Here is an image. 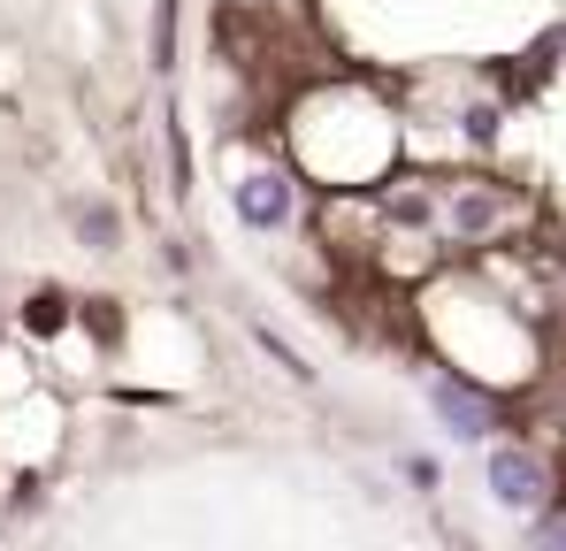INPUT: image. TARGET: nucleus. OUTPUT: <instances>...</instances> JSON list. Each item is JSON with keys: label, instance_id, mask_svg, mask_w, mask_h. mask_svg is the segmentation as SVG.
Returning a JSON list of instances; mask_svg holds the SVG:
<instances>
[{"label": "nucleus", "instance_id": "f03ea898", "mask_svg": "<svg viewBox=\"0 0 566 551\" xmlns=\"http://www.w3.org/2000/svg\"><path fill=\"white\" fill-rule=\"evenodd\" d=\"M490 490H497V506L536 513V506H544V459H528V453H490Z\"/></svg>", "mask_w": 566, "mask_h": 551}, {"label": "nucleus", "instance_id": "7ed1b4c3", "mask_svg": "<svg viewBox=\"0 0 566 551\" xmlns=\"http://www.w3.org/2000/svg\"><path fill=\"white\" fill-rule=\"evenodd\" d=\"M497 222H505V199H497V191H460V199H452V230H460V238H490Z\"/></svg>", "mask_w": 566, "mask_h": 551}, {"label": "nucleus", "instance_id": "20e7f679", "mask_svg": "<svg viewBox=\"0 0 566 551\" xmlns=\"http://www.w3.org/2000/svg\"><path fill=\"white\" fill-rule=\"evenodd\" d=\"M437 414H444L460 437H482V429H490V406H474V391H460V383H437Z\"/></svg>", "mask_w": 566, "mask_h": 551}, {"label": "nucleus", "instance_id": "39448f33", "mask_svg": "<svg viewBox=\"0 0 566 551\" xmlns=\"http://www.w3.org/2000/svg\"><path fill=\"white\" fill-rule=\"evenodd\" d=\"M390 215H398V222H429V199H413V191H406V199H390Z\"/></svg>", "mask_w": 566, "mask_h": 551}, {"label": "nucleus", "instance_id": "f257e3e1", "mask_svg": "<svg viewBox=\"0 0 566 551\" xmlns=\"http://www.w3.org/2000/svg\"><path fill=\"white\" fill-rule=\"evenodd\" d=\"M238 215H245L253 230H283V222L298 215V191H291L283 169H245V177H238Z\"/></svg>", "mask_w": 566, "mask_h": 551}]
</instances>
